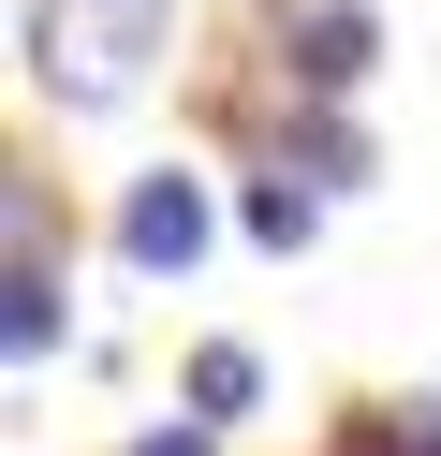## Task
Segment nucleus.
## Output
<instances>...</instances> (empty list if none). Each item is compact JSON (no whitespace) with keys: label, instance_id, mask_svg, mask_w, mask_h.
Wrapping results in <instances>:
<instances>
[{"label":"nucleus","instance_id":"nucleus-1","mask_svg":"<svg viewBox=\"0 0 441 456\" xmlns=\"http://www.w3.org/2000/svg\"><path fill=\"white\" fill-rule=\"evenodd\" d=\"M162 30H176V0H29V89L103 118V103L147 89Z\"/></svg>","mask_w":441,"mask_h":456},{"label":"nucleus","instance_id":"nucleus-2","mask_svg":"<svg viewBox=\"0 0 441 456\" xmlns=\"http://www.w3.org/2000/svg\"><path fill=\"white\" fill-rule=\"evenodd\" d=\"M0 236H15V265H0V354L45 368V354H59V236H45V177L0 191Z\"/></svg>","mask_w":441,"mask_h":456},{"label":"nucleus","instance_id":"nucleus-3","mask_svg":"<svg viewBox=\"0 0 441 456\" xmlns=\"http://www.w3.org/2000/svg\"><path fill=\"white\" fill-rule=\"evenodd\" d=\"M118 265L133 280H192L206 265V177L192 162H147V177L118 191Z\"/></svg>","mask_w":441,"mask_h":456},{"label":"nucleus","instance_id":"nucleus-4","mask_svg":"<svg viewBox=\"0 0 441 456\" xmlns=\"http://www.w3.org/2000/svg\"><path fill=\"white\" fill-rule=\"evenodd\" d=\"M368 0H309V15H294V30H280V74H294V89H309V103H339V89H368Z\"/></svg>","mask_w":441,"mask_h":456},{"label":"nucleus","instance_id":"nucleus-5","mask_svg":"<svg viewBox=\"0 0 441 456\" xmlns=\"http://www.w3.org/2000/svg\"><path fill=\"white\" fill-rule=\"evenodd\" d=\"M250 397H265V354H250V338H206V354H192V412H206V427H235Z\"/></svg>","mask_w":441,"mask_h":456},{"label":"nucleus","instance_id":"nucleus-6","mask_svg":"<svg viewBox=\"0 0 441 456\" xmlns=\"http://www.w3.org/2000/svg\"><path fill=\"white\" fill-rule=\"evenodd\" d=\"M280 162H294L309 191H353V177H368V148H353V118H323V103H309V118L280 133Z\"/></svg>","mask_w":441,"mask_h":456},{"label":"nucleus","instance_id":"nucleus-7","mask_svg":"<svg viewBox=\"0 0 441 456\" xmlns=\"http://www.w3.org/2000/svg\"><path fill=\"white\" fill-rule=\"evenodd\" d=\"M309 221H323V191H309V177L280 162V177L250 191V236H265V250H309Z\"/></svg>","mask_w":441,"mask_h":456},{"label":"nucleus","instance_id":"nucleus-8","mask_svg":"<svg viewBox=\"0 0 441 456\" xmlns=\"http://www.w3.org/2000/svg\"><path fill=\"white\" fill-rule=\"evenodd\" d=\"M323 456H427V442H412V412H368V427H339Z\"/></svg>","mask_w":441,"mask_h":456},{"label":"nucleus","instance_id":"nucleus-9","mask_svg":"<svg viewBox=\"0 0 441 456\" xmlns=\"http://www.w3.org/2000/svg\"><path fill=\"white\" fill-rule=\"evenodd\" d=\"M133 456H221V427H206V412H192V427H147Z\"/></svg>","mask_w":441,"mask_h":456}]
</instances>
